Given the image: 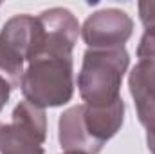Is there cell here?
I'll list each match as a JSON object with an SVG mask.
<instances>
[{"label": "cell", "mask_w": 155, "mask_h": 154, "mask_svg": "<svg viewBox=\"0 0 155 154\" xmlns=\"http://www.w3.org/2000/svg\"><path fill=\"white\" fill-rule=\"evenodd\" d=\"M124 121V102L119 98L107 107L72 105L58 120V140L65 152L99 154L119 132Z\"/></svg>", "instance_id": "cell-1"}, {"label": "cell", "mask_w": 155, "mask_h": 154, "mask_svg": "<svg viewBox=\"0 0 155 154\" xmlns=\"http://www.w3.org/2000/svg\"><path fill=\"white\" fill-rule=\"evenodd\" d=\"M130 65V54L124 47L87 49L78 73L79 96L87 105L107 107L121 98L123 76Z\"/></svg>", "instance_id": "cell-2"}, {"label": "cell", "mask_w": 155, "mask_h": 154, "mask_svg": "<svg viewBox=\"0 0 155 154\" xmlns=\"http://www.w3.org/2000/svg\"><path fill=\"white\" fill-rule=\"evenodd\" d=\"M24 98L40 109L61 107L74 94V64L72 58L40 56L29 62L22 83Z\"/></svg>", "instance_id": "cell-3"}, {"label": "cell", "mask_w": 155, "mask_h": 154, "mask_svg": "<svg viewBox=\"0 0 155 154\" xmlns=\"http://www.w3.org/2000/svg\"><path fill=\"white\" fill-rule=\"evenodd\" d=\"M41 24L38 16L15 15L0 29V76L13 89H20L24 65L40 56Z\"/></svg>", "instance_id": "cell-4"}, {"label": "cell", "mask_w": 155, "mask_h": 154, "mask_svg": "<svg viewBox=\"0 0 155 154\" xmlns=\"http://www.w3.org/2000/svg\"><path fill=\"white\" fill-rule=\"evenodd\" d=\"M11 116V123L2 125L0 154H45L41 147L47 140L45 111L22 100Z\"/></svg>", "instance_id": "cell-5"}, {"label": "cell", "mask_w": 155, "mask_h": 154, "mask_svg": "<svg viewBox=\"0 0 155 154\" xmlns=\"http://www.w3.org/2000/svg\"><path fill=\"white\" fill-rule=\"evenodd\" d=\"M134 33V20L123 9L107 7L92 13L81 26V38L88 49L124 47Z\"/></svg>", "instance_id": "cell-6"}, {"label": "cell", "mask_w": 155, "mask_h": 154, "mask_svg": "<svg viewBox=\"0 0 155 154\" xmlns=\"http://www.w3.org/2000/svg\"><path fill=\"white\" fill-rule=\"evenodd\" d=\"M38 20L41 24L40 56L72 58V49L81 33L79 22L72 11L65 7H51L40 13Z\"/></svg>", "instance_id": "cell-7"}, {"label": "cell", "mask_w": 155, "mask_h": 154, "mask_svg": "<svg viewBox=\"0 0 155 154\" xmlns=\"http://www.w3.org/2000/svg\"><path fill=\"white\" fill-rule=\"evenodd\" d=\"M128 89L134 98L137 118L148 129L155 125V58L139 60L130 71Z\"/></svg>", "instance_id": "cell-8"}, {"label": "cell", "mask_w": 155, "mask_h": 154, "mask_svg": "<svg viewBox=\"0 0 155 154\" xmlns=\"http://www.w3.org/2000/svg\"><path fill=\"white\" fill-rule=\"evenodd\" d=\"M137 58L139 60L155 58V27L146 29L144 35L141 37L139 47H137Z\"/></svg>", "instance_id": "cell-9"}, {"label": "cell", "mask_w": 155, "mask_h": 154, "mask_svg": "<svg viewBox=\"0 0 155 154\" xmlns=\"http://www.w3.org/2000/svg\"><path fill=\"white\" fill-rule=\"evenodd\" d=\"M139 7V18L146 29L155 27V0H141L137 4Z\"/></svg>", "instance_id": "cell-10"}, {"label": "cell", "mask_w": 155, "mask_h": 154, "mask_svg": "<svg viewBox=\"0 0 155 154\" xmlns=\"http://www.w3.org/2000/svg\"><path fill=\"white\" fill-rule=\"evenodd\" d=\"M11 91H13V87L9 85V82L4 76H0V113H2V109L7 105L9 96H11Z\"/></svg>", "instance_id": "cell-11"}, {"label": "cell", "mask_w": 155, "mask_h": 154, "mask_svg": "<svg viewBox=\"0 0 155 154\" xmlns=\"http://www.w3.org/2000/svg\"><path fill=\"white\" fill-rule=\"evenodd\" d=\"M146 145H148L150 152L155 154V125L146 129Z\"/></svg>", "instance_id": "cell-12"}, {"label": "cell", "mask_w": 155, "mask_h": 154, "mask_svg": "<svg viewBox=\"0 0 155 154\" xmlns=\"http://www.w3.org/2000/svg\"><path fill=\"white\" fill-rule=\"evenodd\" d=\"M2 125H4V123H0V134H2Z\"/></svg>", "instance_id": "cell-13"}, {"label": "cell", "mask_w": 155, "mask_h": 154, "mask_svg": "<svg viewBox=\"0 0 155 154\" xmlns=\"http://www.w3.org/2000/svg\"><path fill=\"white\" fill-rule=\"evenodd\" d=\"M63 154H78V152H63Z\"/></svg>", "instance_id": "cell-14"}]
</instances>
